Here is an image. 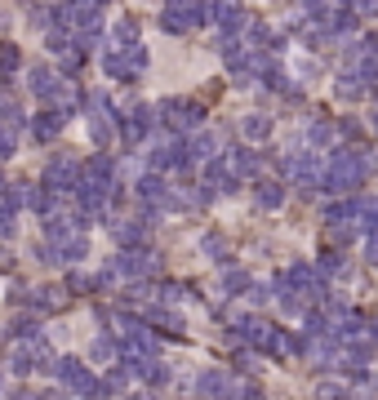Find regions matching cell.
I'll use <instances>...</instances> for the list:
<instances>
[{"label": "cell", "instance_id": "6da1fadb", "mask_svg": "<svg viewBox=\"0 0 378 400\" xmlns=\"http://www.w3.org/2000/svg\"><path fill=\"white\" fill-rule=\"evenodd\" d=\"M374 156H360V152H352V147H343V152H334L330 160H325V191H334V196H352L360 182L369 178V170H374Z\"/></svg>", "mask_w": 378, "mask_h": 400}, {"label": "cell", "instance_id": "7a4b0ae2", "mask_svg": "<svg viewBox=\"0 0 378 400\" xmlns=\"http://www.w3.org/2000/svg\"><path fill=\"white\" fill-rule=\"evenodd\" d=\"M54 378H58L67 391L85 396V400H103V396H107V382H98V378L85 370V360H76V356H58V360H54Z\"/></svg>", "mask_w": 378, "mask_h": 400}, {"label": "cell", "instance_id": "3957f363", "mask_svg": "<svg viewBox=\"0 0 378 400\" xmlns=\"http://www.w3.org/2000/svg\"><path fill=\"white\" fill-rule=\"evenodd\" d=\"M209 13H213V5H209V0H165L160 27H165L169 36H183V31H191V27L209 23Z\"/></svg>", "mask_w": 378, "mask_h": 400}, {"label": "cell", "instance_id": "277c9868", "mask_svg": "<svg viewBox=\"0 0 378 400\" xmlns=\"http://www.w3.org/2000/svg\"><path fill=\"white\" fill-rule=\"evenodd\" d=\"M116 107H111V98L107 94H94L89 98V138H94V147L98 152H107L111 143H116Z\"/></svg>", "mask_w": 378, "mask_h": 400}, {"label": "cell", "instance_id": "5b68a950", "mask_svg": "<svg viewBox=\"0 0 378 400\" xmlns=\"http://www.w3.org/2000/svg\"><path fill=\"white\" fill-rule=\"evenodd\" d=\"M13 374H31V370H49L54 374V347H49L45 333H31V338L18 343V352H13Z\"/></svg>", "mask_w": 378, "mask_h": 400}, {"label": "cell", "instance_id": "8992f818", "mask_svg": "<svg viewBox=\"0 0 378 400\" xmlns=\"http://www.w3.org/2000/svg\"><path fill=\"white\" fill-rule=\"evenodd\" d=\"M143 67H147V45L143 40L125 45V49H107V54H103V72L116 76V80H134Z\"/></svg>", "mask_w": 378, "mask_h": 400}, {"label": "cell", "instance_id": "52a82bcc", "mask_svg": "<svg viewBox=\"0 0 378 400\" xmlns=\"http://www.w3.org/2000/svg\"><path fill=\"white\" fill-rule=\"evenodd\" d=\"M160 116H165V125L178 129V133H201V121H205V111L191 103V98H165L160 103Z\"/></svg>", "mask_w": 378, "mask_h": 400}, {"label": "cell", "instance_id": "ba28073f", "mask_svg": "<svg viewBox=\"0 0 378 400\" xmlns=\"http://www.w3.org/2000/svg\"><path fill=\"white\" fill-rule=\"evenodd\" d=\"M156 121H160V116H156V107L134 103V107H129V111L121 116V143H125V147H138V143L147 138V133L156 129Z\"/></svg>", "mask_w": 378, "mask_h": 400}, {"label": "cell", "instance_id": "9c48e42d", "mask_svg": "<svg viewBox=\"0 0 378 400\" xmlns=\"http://www.w3.org/2000/svg\"><path fill=\"white\" fill-rule=\"evenodd\" d=\"M80 165L76 160H67V156H58V160H49V170H45V187L54 191V196H72L76 187H80Z\"/></svg>", "mask_w": 378, "mask_h": 400}, {"label": "cell", "instance_id": "30bf717a", "mask_svg": "<svg viewBox=\"0 0 378 400\" xmlns=\"http://www.w3.org/2000/svg\"><path fill=\"white\" fill-rule=\"evenodd\" d=\"M218 165H223V174L232 178V182H245V178H254V174L262 170L258 152H250V147H232V152H223Z\"/></svg>", "mask_w": 378, "mask_h": 400}, {"label": "cell", "instance_id": "8fae6325", "mask_svg": "<svg viewBox=\"0 0 378 400\" xmlns=\"http://www.w3.org/2000/svg\"><path fill=\"white\" fill-rule=\"evenodd\" d=\"M152 170L169 174V170H187V138H160L152 152Z\"/></svg>", "mask_w": 378, "mask_h": 400}, {"label": "cell", "instance_id": "7c38bea8", "mask_svg": "<svg viewBox=\"0 0 378 400\" xmlns=\"http://www.w3.org/2000/svg\"><path fill=\"white\" fill-rule=\"evenodd\" d=\"M209 23L218 27L227 40H232L236 31L250 27V13H245V5H236V0H218V5H213V13H209Z\"/></svg>", "mask_w": 378, "mask_h": 400}, {"label": "cell", "instance_id": "4fadbf2b", "mask_svg": "<svg viewBox=\"0 0 378 400\" xmlns=\"http://www.w3.org/2000/svg\"><path fill=\"white\" fill-rule=\"evenodd\" d=\"M27 89L36 94L40 103H58V98L67 94V80H62V76H54L49 67H31V72H27Z\"/></svg>", "mask_w": 378, "mask_h": 400}, {"label": "cell", "instance_id": "5bb4252c", "mask_svg": "<svg viewBox=\"0 0 378 400\" xmlns=\"http://www.w3.org/2000/svg\"><path fill=\"white\" fill-rule=\"evenodd\" d=\"M196 391H201L205 400H236V378L227 370H205L201 378H196Z\"/></svg>", "mask_w": 378, "mask_h": 400}, {"label": "cell", "instance_id": "9a60e30c", "mask_svg": "<svg viewBox=\"0 0 378 400\" xmlns=\"http://www.w3.org/2000/svg\"><path fill=\"white\" fill-rule=\"evenodd\" d=\"M232 333H236L245 347H258V352H262V343H267L272 325L262 321V316H236V321H232Z\"/></svg>", "mask_w": 378, "mask_h": 400}, {"label": "cell", "instance_id": "2e32d148", "mask_svg": "<svg viewBox=\"0 0 378 400\" xmlns=\"http://www.w3.org/2000/svg\"><path fill=\"white\" fill-rule=\"evenodd\" d=\"M338 98H348V103H356V98H365L369 85H365V72H356V67H348V72H338V85H334Z\"/></svg>", "mask_w": 378, "mask_h": 400}, {"label": "cell", "instance_id": "e0dca14e", "mask_svg": "<svg viewBox=\"0 0 378 400\" xmlns=\"http://www.w3.org/2000/svg\"><path fill=\"white\" fill-rule=\"evenodd\" d=\"M67 125V116H62L58 107H49V111H40L36 121H31V133H36L40 143H49V138H58V129Z\"/></svg>", "mask_w": 378, "mask_h": 400}, {"label": "cell", "instance_id": "ac0fdd59", "mask_svg": "<svg viewBox=\"0 0 378 400\" xmlns=\"http://www.w3.org/2000/svg\"><path fill=\"white\" fill-rule=\"evenodd\" d=\"M262 352H267L272 360H285V356H294V352H299V343H294V338H289V333H285L281 325H272L267 343H262Z\"/></svg>", "mask_w": 378, "mask_h": 400}, {"label": "cell", "instance_id": "d6986e66", "mask_svg": "<svg viewBox=\"0 0 378 400\" xmlns=\"http://www.w3.org/2000/svg\"><path fill=\"white\" fill-rule=\"evenodd\" d=\"M213 160V133H191V138H187V170H191V165H209Z\"/></svg>", "mask_w": 378, "mask_h": 400}, {"label": "cell", "instance_id": "ffe728a7", "mask_svg": "<svg viewBox=\"0 0 378 400\" xmlns=\"http://www.w3.org/2000/svg\"><path fill=\"white\" fill-rule=\"evenodd\" d=\"M49 249H54V262H76V258H85V254H89V236L80 231V236L62 240V245H49Z\"/></svg>", "mask_w": 378, "mask_h": 400}, {"label": "cell", "instance_id": "44dd1931", "mask_svg": "<svg viewBox=\"0 0 378 400\" xmlns=\"http://www.w3.org/2000/svg\"><path fill=\"white\" fill-rule=\"evenodd\" d=\"M116 240L125 249H147V223H116Z\"/></svg>", "mask_w": 378, "mask_h": 400}, {"label": "cell", "instance_id": "7402d4cb", "mask_svg": "<svg viewBox=\"0 0 378 400\" xmlns=\"http://www.w3.org/2000/svg\"><path fill=\"white\" fill-rule=\"evenodd\" d=\"M254 200H258V209H281V205H285V187H281L276 178H267V182H258Z\"/></svg>", "mask_w": 378, "mask_h": 400}, {"label": "cell", "instance_id": "603a6c76", "mask_svg": "<svg viewBox=\"0 0 378 400\" xmlns=\"http://www.w3.org/2000/svg\"><path fill=\"white\" fill-rule=\"evenodd\" d=\"M147 321H152V325H160L165 333H183V316H178V311H169L165 303H156L152 311H147Z\"/></svg>", "mask_w": 378, "mask_h": 400}, {"label": "cell", "instance_id": "cb8c5ba5", "mask_svg": "<svg viewBox=\"0 0 378 400\" xmlns=\"http://www.w3.org/2000/svg\"><path fill=\"white\" fill-rule=\"evenodd\" d=\"M23 303H27L31 311H40V316H45V311H58V303H62V294H58V289H31V294L23 298Z\"/></svg>", "mask_w": 378, "mask_h": 400}, {"label": "cell", "instance_id": "d4e9b609", "mask_svg": "<svg viewBox=\"0 0 378 400\" xmlns=\"http://www.w3.org/2000/svg\"><path fill=\"white\" fill-rule=\"evenodd\" d=\"M240 133H245V138H267V133H272V116L250 111V116L240 121Z\"/></svg>", "mask_w": 378, "mask_h": 400}, {"label": "cell", "instance_id": "484cf974", "mask_svg": "<svg viewBox=\"0 0 378 400\" xmlns=\"http://www.w3.org/2000/svg\"><path fill=\"white\" fill-rule=\"evenodd\" d=\"M307 138H311V147H330V143L338 138V125H334V121H311Z\"/></svg>", "mask_w": 378, "mask_h": 400}, {"label": "cell", "instance_id": "4316f807", "mask_svg": "<svg viewBox=\"0 0 378 400\" xmlns=\"http://www.w3.org/2000/svg\"><path fill=\"white\" fill-rule=\"evenodd\" d=\"M27 209H36V213H45V218H49V213H54V191H49L45 182H40V187H31L27 191Z\"/></svg>", "mask_w": 378, "mask_h": 400}, {"label": "cell", "instance_id": "83f0119b", "mask_svg": "<svg viewBox=\"0 0 378 400\" xmlns=\"http://www.w3.org/2000/svg\"><path fill=\"white\" fill-rule=\"evenodd\" d=\"M111 356H116V343H111L107 333H98V338L89 343V360L94 365H111Z\"/></svg>", "mask_w": 378, "mask_h": 400}, {"label": "cell", "instance_id": "f1b7e54d", "mask_svg": "<svg viewBox=\"0 0 378 400\" xmlns=\"http://www.w3.org/2000/svg\"><path fill=\"white\" fill-rule=\"evenodd\" d=\"M311 396L316 400H348V387H343L338 378H321L316 387H311Z\"/></svg>", "mask_w": 378, "mask_h": 400}, {"label": "cell", "instance_id": "f546056e", "mask_svg": "<svg viewBox=\"0 0 378 400\" xmlns=\"http://www.w3.org/2000/svg\"><path fill=\"white\" fill-rule=\"evenodd\" d=\"M201 249H205L213 262H227V240L218 236V231H205V236H201Z\"/></svg>", "mask_w": 378, "mask_h": 400}, {"label": "cell", "instance_id": "4dcf8cb0", "mask_svg": "<svg viewBox=\"0 0 378 400\" xmlns=\"http://www.w3.org/2000/svg\"><path fill=\"white\" fill-rule=\"evenodd\" d=\"M18 72V45H0V80H9Z\"/></svg>", "mask_w": 378, "mask_h": 400}, {"label": "cell", "instance_id": "1f68e13d", "mask_svg": "<svg viewBox=\"0 0 378 400\" xmlns=\"http://www.w3.org/2000/svg\"><path fill=\"white\" fill-rule=\"evenodd\" d=\"M348 400H378V387H374L369 378H360L356 387H348Z\"/></svg>", "mask_w": 378, "mask_h": 400}, {"label": "cell", "instance_id": "d6a6232c", "mask_svg": "<svg viewBox=\"0 0 378 400\" xmlns=\"http://www.w3.org/2000/svg\"><path fill=\"white\" fill-rule=\"evenodd\" d=\"M9 333H13V338L23 343V338H31V333H40V329H36V321H31V316H18V321L9 325Z\"/></svg>", "mask_w": 378, "mask_h": 400}, {"label": "cell", "instance_id": "836d02e7", "mask_svg": "<svg viewBox=\"0 0 378 400\" xmlns=\"http://www.w3.org/2000/svg\"><path fill=\"white\" fill-rule=\"evenodd\" d=\"M129 378H134V374H129L125 365H116V370L107 374V391H125V387H129Z\"/></svg>", "mask_w": 378, "mask_h": 400}, {"label": "cell", "instance_id": "e575fe53", "mask_svg": "<svg viewBox=\"0 0 378 400\" xmlns=\"http://www.w3.org/2000/svg\"><path fill=\"white\" fill-rule=\"evenodd\" d=\"M13 143H18V133H13L5 121H0V160H5V156H13Z\"/></svg>", "mask_w": 378, "mask_h": 400}, {"label": "cell", "instance_id": "d590c367", "mask_svg": "<svg viewBox=\"0 0 378 400\" xmlns=\"http://www.w3.org/2000/svg\"><path fill=\"white\" fill-rule=\"evenodd\" d=\"M223 285H227V289H232V294H240V289H250V285H254V280H250V276H245V272H227V276H223Z\"/></svg>", "mask_w": 378, "mask_h": 400}, {"label": "cell", "instance_id": "8d00e7d4", "mask_svg": "<svg viewBox=\"0 0 378 400\" xmlns=\"http://www.w3.org/2000/svg\"><path fill=\"white\" fill-rule=\"evenodd\" d=\"M67 289H72V294H85V289H94V280H89L85 272H67Z\"/></svg>", "mask_w": 378, "mask_h": 400}, {"label": "cell", "instance_id": "74e56055", "mask_svg": "<svg viewBox=\"0 0 378 400\" xmlns=\"http://www.w3.org/2000/svg\"><path fill=\"white\" fill-rule=\"evenodd\" d=\"M236 400H267V396H262V387H258V382H245Z\"/></svg>", "mask_w": 378, "mask_h": 400}, {"label": "cell", "instance_id": "f35d334b", "mask_svg": "<svg viewBox=\"0 0 378 400\" xmlns=\"http://www.w3.org/2000/svg\"><path fill=\"white\" fill-rule=\"evenodd\" d=\"M0 236H13V209H0Z\"/></svg>", "mask_w": 378, "mask_h": 400}, {"label": "cell", "instance_id": "ab89813d", "mask_svg": "<svg viewBox=\"0 0 378 400\" xmlns=\"http://www.w3.org/2000/svg\"><path fill=\"white\" fill-rule=\"evenodd\" d=\"M356 13H360V18H378V0H360Z\"/></svg>", "mask_w": 378, "mask_h": 400}, {"label": "cell", "instance_id": "60d3db41", "mask_svg": "<svg viewBox=\"0 0 378 400\" xmlns=\"http://www.w3.org/2000/svg\"><path fill=\"white\" fill-rule=\"evenodd\" d=\"M9 400H45V396H36V391H27V387H18V391H13Z\"/></svg>", "mask_w": 378, "mask_h": 400}, {"label": "cell", "instance_id": "b9f144b4", "mask_svg": "<svg viewBox=\"0 0 378 400\" xmlns=\"http://www.w3.org/2000/svg\"><path fill=\"white\" fill-rule=\"evenodd\" d=\"M352 5H360V0H338V9H352Z\"/></svg>", "mask_w": 378, "mask_h": 400}, {"label": "cell", "instance_id": "7bdbcfd3", "mask_svg": "<svg viewBox=\"0 0 378 400\" xmlns=\"http://www.w3.org/2000/svg\"><path fill=\"white\" fill-rule=\"evenodd\" d=\"M129 400H152V396H143V391H138V396H129Z\"/></svg>", "mask_w": 378, "mask_h": 400}, {"label": "cell", "instance_id": "ee69618b", "mask_svg": "<svg viewBox=\"0 0 378 400\" xmlns=\"http://www.w3.org/2000/svg\"><path fill=\"white\" fill-rule=\"evenodd\" d=\"M374 133H378V111H374Z\"/></svg>", "mask_w": 378, "mask_h": 400}, {"label": "cell", "instance_id": "f6af8a7d", "mask_svg": "<svg viewBox=\"0 0 378 400\" xmlns=\"http://www.w3.org/2000/svg\"><path fill=\"white\" fill-rule=\"evenodd\" d=\"M62 5H80V0H62Z\"/></svg>", "mask_w": 378, "mask_h": 400}]
</instances>
